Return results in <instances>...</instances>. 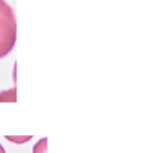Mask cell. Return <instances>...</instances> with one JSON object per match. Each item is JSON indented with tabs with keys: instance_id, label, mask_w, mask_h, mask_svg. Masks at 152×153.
Masks as SVG:
<instances>
[{
	"instance_id": "obj_1",
	"label": "cell",
	"mask_w": 152,
	"mask_h": 153,
	"mask_svg": "<svg viewBox=\"0 0 152 153\" xmlns=\"http://www.w3.org/2000/svg\"><path fill=\"white\" fill-rule=\"evenodd\" d=\"M17 42V20L13 9L5 1L0 4V58L13 51Z\"/></svg>"
},
{
	"instance_id": "obj_2",
	"label": "cell",
	"mask_w": 152,
	"mask_h": 153,
	"mask_svg": "<svg viewBox=\"0 0 152 153\" xmlns=\"http://www.w3.org/2000/svg\"><path fill=\"white\" fill-rule=\"evenodd\" d=\"M17 100V87H12L0 92V102H15Z\"/></svg>"
},
{
	"instance_id": "obj_3",
	"label": "cell",
	"mask_w": 152,
	"mask_h": 153,
	"mask_svg": "<svg viewBox=\"0 0 152 153\" xmlns=\"http://www.w3.org/2000/svg\"><path fill=\"white\" fill-rule=\"evenodd\" d=\"M5 139L12 142L14 144H18V146H22L33 139V135H5Z\"/></svg>"
},
{
	"instance_id": "obj_4",
	"label": "cell",
	"mask_w": 152,
	"mask_h": 153,
	"mask_svg": "<svg viewBox=\"0 0 152 153\" xmlns=\"http://www.w3.org/2000/svg\"><path fill=\"white\" fill-rule=\"evenodd\" d=\"M47 146H48L47 138H42L33 146L32 153H47Z\"/></svg>"
},
{
	"instance_id": "obj_5",
	"label": "cell",
	"mask_w": 152,
	"mask_h": 153,
	"mask_svg": "<svg viewBox=\"0 0 152 153\" xmlns=\"http://www.w3.org/2000/svg\"><path fill=\"white\" fill-rule=\"evenodd\" d=\"M0 153H7V152H5V149H4V147L1 146V143H0Z\"/></svg>"
},
{
	"instance_id": "obj_6",
	"label": "cell",
	"mask_w": 152,
	"mask_h": 153,
	"mask_svg": "<svg viewBox=\"0 0 152 153\" xmlns=\"http://www.w3.org/2000/svg\"><path fill=\"white\" fill-rule=\"evenodd\" d=\"M3 1H4V0H0V4H1V3H3Z\"/></svg>"
}]
</instances>
